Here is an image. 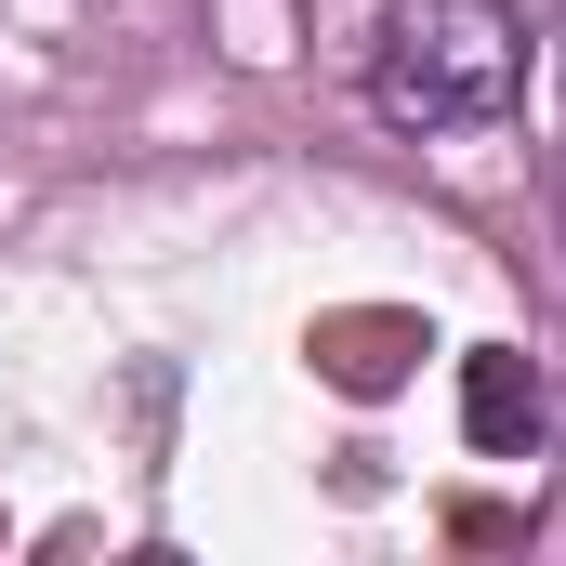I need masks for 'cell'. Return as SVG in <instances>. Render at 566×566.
Masks as SVG:
<instances>
[{"label": "cell", "instance_id": "obj_1", "mask_svg": "<svg viewBox=\"0 0 566 566\" xmlns=\"http://www.w3.org/2000/svg\"><path fill=\"white\" fill-rule=\"evenodd\" d=\"M527 106V13L514 0H382L369 27V119L382 133H501Z\"/></svg>", "mask_w": 566, "mask_h": 566}, {"label": "cell", "instance_id": "obj_2", "mask_svg": "<svg viewBox=\"0 0 566 566\" xmlns=\"http://www.w3.org/2000/svg\"><path fill=\"white\" fill-rule=\"evenodd\" d=\"M474 434H488V448H514V434H541V382H527L514 356H474Z\"/></svg>", "mask_w": 566, "mask_h": 566}, {"label": "cell", "instance_id": "obj_3", "mask_svg": "<svg viewBox=\"0 0 566 566\" xmlns=\"http://www.w3.org/2000/svg\"><path fill=\"white\" fill-rule=\"evenodd\" d=\"M554 66H566V27H554Z\"/></svg>", "mask_w": 566, "mask_h": 566}]
</instances>
